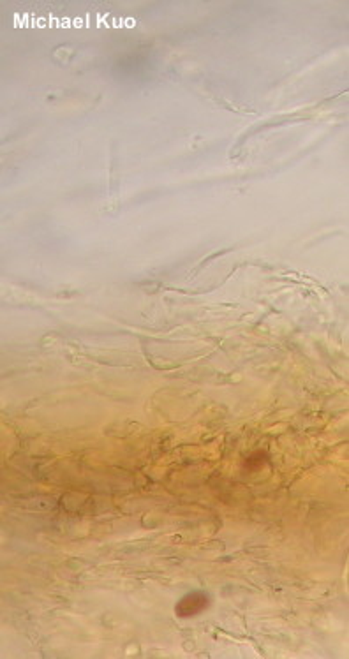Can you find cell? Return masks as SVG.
Here are the masks:
<instances>
[{
	"label": "cell",
	"mask_w": 349,
	"mask_h": 659,
	"mask_svg": "<svg viewBox=\"0 0 349 659\" xmlns=\"http://www.w3.org/2000/svg\"><path fill=\"white\" fill-rule=\"evenodd\" d=\"M206 607H208V596L201 590H196V593L182 598L174 612H177L178 617H192V615H198L199 612L205 610Z\"/></svg>",
	"instance_id": "obj_1"
}]
</instances>
